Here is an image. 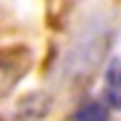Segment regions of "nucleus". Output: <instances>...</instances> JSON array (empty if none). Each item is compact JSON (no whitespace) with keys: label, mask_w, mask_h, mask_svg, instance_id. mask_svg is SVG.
Returning <instances> with one entry per match:
<instances>
[{"label":"nucleus","mask_w":121,"mask_h":121,"mask_svg":"<svg viewBox=\"0 0 121 121\" xmlns=\"http://www.w3.org/2000/svg\"><path fill=\"white\" fill-rule=\"evenodd\" d=\"M106 98L121 111V58H113L106 68Z\"/></svg>","instance_id":"nucleus-1"},{"label":"nucleus","mask_w":121,"mask_h":121,"mask_svg":"<svg viewBox=\"0 0 121 121\" xmlns=\"http://www.w3.org/2000/svg\"><path fill=\"white\" fill-rule=\"evenodd\" d=\"M78 121H108V113H106V108L98 101H88L86 106H81Z\"/></svg>","instance_id":"nucleus-2"}]
</instances>
